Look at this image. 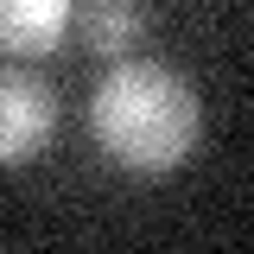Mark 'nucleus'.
<instances>
[{
  "mask_svg": "<svg viewBox=\"0 0 254 254\" xmlns=\"http://www.w3.org/2000/svg\"><path fill=\"white\" fill-rule=\"evenodd\" d=\"M89 133L127 172H172L197 146V89L165 64L121 58L89 95Z\"/></svg>",
  "mask_w": 254,
  "mask_h": 254,
  "instance_id": "1",
  "label": "nucleus"
},
{
  "mask_svg": "<svg viewBox=\"0 0 254 254\" xmlns=\"http://www.w3.org/2000/svg\"><path fill=\"white\" fill-rule=\"evenodd\" d=\"M58 127L51 83L26 64H0V165H32Z\"/></svg>",
  "mask_w": 254,
  "mask_h": 254,
  "instance_id": "2",
  "label": "nucleus"
},
{
  "mask_svg": "<svg viewBox=\"0 0 254 254\" xmlns=\"http://www.w3.org/2000/svg\"><path fill=\"white\" fill-rule=\"evenodd\" d=\"M76 19V0H0V45L6 51H45Z\"/></svg>",
  "mask_w": 254,
  "mask_h": 254,
  "instance_id": "3",
  "label": "nucleus"
},
{
  "mask_svg": "<svg viewBox=\"0 0 254 254\" xmlns=\"http://www.w3.org/2000/svg\"><path fill=\"white\" fill-rule=\"evenodd\" d=\"M76 32L102 58H127L146 32V6L140 0H76Z\"/></svg>",
  "mask_w": 254,
  "mask_h": 254,
  "instance_id": "4",
  "label": "nucleus"
}]
</instances>
